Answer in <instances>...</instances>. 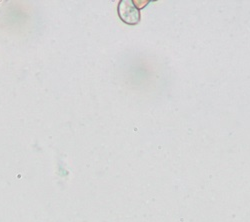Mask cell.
Wrapping results in <instances>:
<instances>
[{
  "instance_id": "obj_1",
  "label": "cell",
  "mask_w": 250,
  "mask_h": 222,
  "mask_svg": "<svg viewBox=\"0 0 250 222\" xmlns=\"http://www.w3.org/2000/svg\"><path fill=\"white\" fill-rule=\"evenodd\" d=\"M118 13L120 18L127 24H136L140 20L139 10L131 0H123L119 3Z\"/></svg>"
}]
</instances>
